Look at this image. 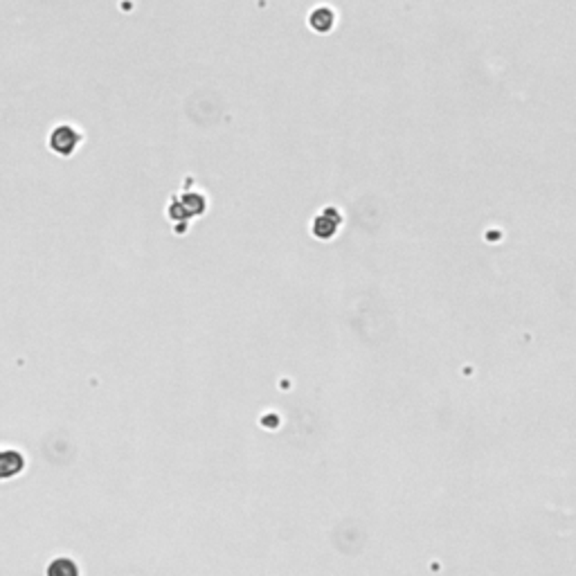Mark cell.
Listing matches in <instances>:
<instances>
[{
  "label": "cell",
  "instance_id": "cell-4",
  "mask_svg": "<svg viewBox=\"0 0 576 576\" xmlns=\"http://www.w3.org/2000/svg\"><path fill=\"white\" fill-rule=\"evenodd\" d=\"M48 576H79V567L70 558H54L48 565Z\"/></svg>",
  "mask_w": 576,
  "mask_h": 576
},
{
  "label": "cell",
  "instance_id": "cell-1",
  "mask_svg": "<svg viewBox=\"0 0 576 576\" xmlns=\"http://www.w3.org/2000/svg\"><path fill=\"white\" fill-rule=\"evenodd\" d=\"M79 142H81V135L70 124L57 127L50 135V149L54 151V154H59V156H70L73 151L79 146Z\"/></svg>",
  "mask_w": 576,
  "mask_h": 576
},
{
  "label": "cell",
  "instance_id": "cell-3",
  "mask_svg": "<svg viewBox=\"0 0 576 576\" xmlns=\"http://www.w3.org/2000/svg\"><path fill=\"white\" fill-rule=\"evenodd\" d=\"M329 214H331V210H326L318 216V221H315V235L318 237H334V232L338 230L340 225V216L338 212L334 214V218H329Z\"/></svg>",
  "mask_w": 576,
  "mask_h": 576
},
{
  "label": "cell",
  "instance_id": "cell-2",
  "mask_svg": "<svg viewBox=\"0 0 576 576\" xmlns=\"http://www.w3.org/2000/svg\"><path fill=\"white\" fill-rule=\"evenodd\" d=\"M25 469V457L18 450H5L0 448V482L3 479H11Z\"/></svg>",
  "mask_w": 576,
  "mask_h": 576
}]
</instances>
